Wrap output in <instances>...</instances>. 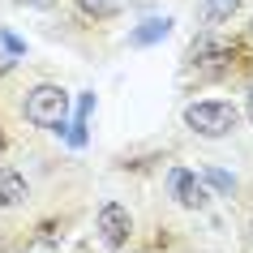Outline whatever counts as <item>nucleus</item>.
Instances as JSON below:
<instances>
[{
  "mask_svg": "<svg viewBox=\"0 0 253 253\" xmlns=\"http://www.w3.org/2000/svg\"><path fill=\"white\" fill-rule=\"evenodd\" d=\"M0 43H4V47H9V52H13V56H17V52H22V43H17V39H13V35H0Z\"/></svg>",
  "mask_w": 253,
  "mask_h": 253,
  "instance_id": "9d476101",
  "label": "nucleus"
},
{
  "mask_svg": "<svg viewBox=\"0 0 253 253\" xmlns=\"http://www.w3.org/2000/svg\"><path fill=\"white\" fill-rule=\"evenodd\" d=\"M168 30H172L168 17H150V22H142V26L129 35V43H133V47H146V43H155V39H168Z\"/></svg>",
  "mask_w": 253,
  "mask_h": 253,
  "instance_id": "423d86ee",
  "label": "nucleus"
},
{
  "mask_svg": "<svg viewBox=\"0 0 253 253\" xmlns=\"http://www.w3.org/2000/svg\"><path fill=\"white\" fill-rule=\"evenodd\" d=\"M168 189H172V198L180 202V206H189V211H202V206H206L202 180L193 172H185V168H172V172H168Z\"/></svg>",
  "mask_w": 253,
  "mask_h": 253,
  "instance_id": "7ed1b4c3",
  "label": "nucleus"
},
{
  "mask_svg": "<svg viewBox=\"0 0 253 253\" xmlns=\"http://www.w3.org/2000/svg\"><path fill=\"white\" fill-rule=\"evenodd\" d=\"M236 9H240V0H206V17L211 22H227Z\"/></svg>",
  "mask_w": 253,
  "mask_h": 253,
  "instance_id": "6e6552de",
  "label": "nucleus"
},
{
  "mask_svg": "<svg viewBox=\"0 0 253 253\" xmlns=\"http://www.w3.org/2000/svg\"><path fill=\"white\" fill-rule=\"evenodd\" d=\"M206 180H211L219 193H232V176H227V172H206Z\"/></svg>",
  "mask_w": 253,
  "mask_h": 253,
  "instance_id": "1a4fd4ad",
  "label": "nucleus"
},
{
  "mask_svg": "<svg viewBox=\"0 0 253 253\" xmlns=\"http://www.w3.org/2000/svg\"><path fill=\"white\" fill-rule=\"evenodd\" d=\"M22 198H26V180H22L17 172H4V168H0V211L17 206Z\"/></svg>",
  "mask_w": 253,
  "mask_h": 253,
  "instance_id": "39448f33",
  "label": "nucleus"
},
{
  "mask_svg": "<svg viewBox=\"0 0 253 253\" xmlns=\"http://www.w3.org/2000/svg\"><path fill=\"white\" fill-rule=\"evenodd\" d=\"M78 4H82V13H90V17H116L125 0H78Z\"/></svg>",
  "mask_w": 253,
  "mask_h": 253,
  "instance_id": "0eeeda50",
  "label": "nucleus"
},
{
  "mask_svg": "<svg viewBox=\"0 0 253 253\" xmlns=\"http://www.w3.org/2000/svg\"><path fill=\"white\" fill-rule=\"evenodd\" d=\"M236 107L232 103H219V99H206V103H193L185 107V125L193 129V133L202 137H227L232 129H236Z\"/></svg>",
  "mask_w": 253,
  "mask_h": 253,
  "instance_id": "f03ea898",
  "label": "nucleus"
},
{
  "mask_svg": "<svg viewBox=\"0 0 253 253\" xmlns=\"http://www.w3.org/2000/svg\"><path fill=\"white\" fill-rule=\"evenodd\" d=\"M99 232H103V240L112 245V249H120V245L129 240V232H133L129 211H125V206H116V202H107L103 211H99Z\"/></svg>",
  "mask_w": 253,
  "mask_h": 253,
  "instance_id": "20e7f679",
  "label": "nucleus"
},
{
  "mask_svg": "<svg viewBox=\"0 0 253 253\" xmlns=\"http://www.w3.org/2000/svg\"><path fill=\"white\" fill-rule=\"evenodd\" d=\"M249 120H253V94H249Z\"/></svg>",
  "mask_w": 253,
  "mask_h": 253,
  "instance_id": "9b49d317",
  "label": "nucleus"
},
{
  "mask_svg": "<svg viewBox=\"0 0 253 253\" xmlns=\"http://www.w3.org/2000/svg\"><path fill=\"white\" fill-rule=\"evenodd\" d=\"M69 116V90L60 86H35L26 94V120L39 125V129H65Z\"/></svg>",
  "mask_w": 253,
  "mask_h": 253,
  "instance_id": "f257e3e1",
  "label": "nucleus"
}]
</instances>
